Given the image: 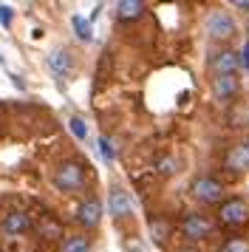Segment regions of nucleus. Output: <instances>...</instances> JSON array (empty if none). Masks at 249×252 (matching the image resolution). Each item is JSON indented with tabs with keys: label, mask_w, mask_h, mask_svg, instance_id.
<instances>
[{
	"label": "nucleus",
	"mask_w": 249,
	"mask_h": 252,
	"mask_svg": "<svg viewBox=\"0 0 249 252\" xmlns=\"http://www.w3.org/2000/svg\"><path fill=\"white\" fill-rule=\"evenodd\" d=\"M204 34L210 37V43H229L238 34V23L235 17L226 12V9H213V12L204 17Z\"/></svg>",
	"instance_id": "f257e3e1"
},
{
	"label": "nucleus",
	"mask_w": 249,
	"mask_h": 252,
	"mask_svg": "<svg viewBox=\"0 0 249 252\" xmlns=\"http://www.w3.org/2000/svg\"><path fill=\"white\" fill-rule=\"evenodd\" d=\"M51 184H54L60 193H77V190L85 187V167L79 161H62V164L54 167Z\"/></svg>",
	"instance_id": "f03ea898"
},
{
	"label": "nucleus",
	"mask_w": 249,
	"mask_h": 252,
	"mask_svg": "<svg viewBox=\"0 0 249 252\" xmlns=\"http://www.w3.org/2000/svg\"><path fill=\"white\" fill-rule=\"evenodd\" d=\"M207 65H210V74L213 77H238L241 68H244V63H241V51L235 48H215L210 60H207Z\"/></svg>",
	"instance_id": "7ed1b4c3"
},
{
	"label": "nucleus",
	"mask_w": 249,
	"mask_h": 252,
	"mask_svg": "<svg viewBox=\"0 0 249 252\" xmlns=\"http://www.w3.org/2000/svg\"><path fill=\"white\" fill-rule=\"evenodd\" d=\"M179 232L187 244L195 247L198 241L213 235V221H210V216H204V213H184V218H181V224H179Z\"/></svg>",
	"instance_id": "20e7f679"
},
{
	"label": "nucleus",
	"mask_w": 249,
	"mask_h": 252,
	"mask_svg": "<svg viewBox=\"0 0 249 252\" xmlns=\"http://www.w3.org/2000/svg\"><path fill=\"white\" fill-rule=\"evenodd\" d=\"M190 195L198 204H221L224 201V184L218 182L215 176H195L190 182Z\"/></svg>",
	"instance_id": "39448f33"
},
{
	"label": "nucleus",
	"mask_w": 249,
	"mask_h": 252,
	"mask_svg": "<svg viewBox=\"0 0 249 252\" xmlns=\"http://www.w3.org/2000/svg\"><path fill=\"white\" fill-rule=\"evenodd\" d=\"M218 221L226 227H244L249 221V201L244 198H226L218 204Z\"/></svg>",
	"instance_id": "423d86ee"
},
{
	"label": "nucleus",
	"mask_w": 249,
	"mask_h": 252,
	"mask_svg": "<svg viewBox=\"0 0 249 252\" xmlns=\"http://www.w3.org/2000/svg\"><path fill=\"white\" fill-rule=\"evenodd\" d=\"M108 213H111L116 221L133 216V198H130V193H127L124 187H119V184L108 190Z\"/></svg>",
	"instance_id": "0eeeda50"
},
{
	"label": "nucleus",
	"mask_w": 249,
	"mask_h": 252,
	"mask_svg": "<svg viewBox=\"0 0 249 252\" xmlns=\"http://www.w3.org/2000/svg\"><path fill=\"white\" fill-rule=\"evenodd\" d=\"M102 201L99 198H85L82 204L77 207V224H82L85 229H93V227H99V221H102Z\"/></svg>",
	"instance_id": "6e6552de"
},
{
	"label": "nucleus",
	"mask_w": 249,
	"mask_h": 252,
	"mask_svg": "<svg viewBox=\"0 0 249 252\" xmlns=\"http://www.w3.org/2000/svg\"><path fill=\"white\" fill-rule=\"evenodd\" d=\"M224 167L229 173H247L249 170V142H238L226 150Z\"/></svg>",
	"instance_id": "1a4fd4ad"
},
{
	"label": "nucleus",
	"mask_w": 249,
	"mask_h": 252,
	"mask_svg": "<svg viewBox=\"0 0 249 252\" xmlns=\"http://www.w3.org/2000/svg\"><path fill=\"white\" fill-rule=\"evenodd\" d=\"M48 68H51V74L54 77H60V80H65L68 74L74 71V57H71V51L68 48H54L51 54H48Z\"/></svg>",
	"instance_id": "9d476101"
},
{
	"label": "nucleus",
	"mask_w": 249,
	"mask_h": 252,
	"mask_svg": "<svg viewBox=\"0 0 249 252\" xmlns=\"http://www.w3.org/2000/svg\"><path fill=\"white\" fill-rule=\"evenodd\" d=\"M210 88H213L215 99L226 102V99L238 96V91H241V77H213L210 80Z\"/></svg>",
	"instance_id": "9b49d317"
},
{
	"label": "nucleus",
	"mask_w": 249,
	"mask_h": 252,
	"mask_svg": "<svg viewBox=\"0 0 249 252\" xmlns=\"http://www.w3.org/2000/svg\"><path fill=\"white\" fill-rule=\"evenodd\" d=\"M0 227H3L6 235H23V232L31 229V218H29V213H23V210H11V213L3 216V224Z\"/></svg>",
	"instance_id": "f8f14e48"
},
{
	"label": "nucleus",
	"mask_w": 249,
	"mask_h": 252,
	"mask_svg": "<svg viewBox=\"0 0 249 252\" xmlns=\"http://www.w3.org/2000/svg\"><path fill=\"white\" fill-rule=\"evenodd\" d=\"M145 14V3L142 0H119L116 3V20L122 23H133Z\"/></svg>",
	"instance_id": "ddd939ff"
},
{
	"label": "nucleus",
	"mask_w": 249,
	"mask_h": 252,
	"mask_svg": "<svg viewBox=\"0 0 249 252\" xmlns=\"http://www.w3.org/2000/svg\"><path fill=\"white\" fill-rule=\"evenodd\" d=\"M62 252H91V238L88 235H68L62 241Z\"/></svg>",
	"instance_id": "4468645a"
},
{
	"label": "nucleus",
	"mask_w": 249,
	"mask_h": 252,
	"mask_svg": "<svg viewBox=\"0 0 249 252\" xmlns=\"http://www.w3.org/2000/svg\"><path fill=\"white\" fill-rule=\"evenodd\" d=\"M218 252H249V238H244V235H229L218 247Z\"/></svg>",
	"instance_id": "2eb2a0df"
},
{
	"label": "nucleus",
	"mask_w": 249,
	"mask_h": 252,
	"mask_svg": "<svg viewBox=\"0 0 249 252\" xmlns=\"http://www.w3.org/2000/svg\"><path fill=\"white\" fill-rule=\"evenodd\" d=\"M71 26H74V32H77V37L82 40V43H91V40H93L91 23L85 20V17H79V14H74V17H71Z\"/></svg>",
	"instance_id": "dca6fc26"
},
{
	"label": "nucleus",
	"mask_w": 249,
	"mask_h": 252,
	"mask_svg": "<svg viewBox=\"0 0 249 252\" xmlns=\"http://www.w3.org/2000/svg\"><path fill=\"white\" fill-rule=\"evenodd\" d=\"M68 130H71L74 139H79V142H85V139H88V125H85V119H82V116H71V119H68Z\"/></svg>",
	"instance_id": "f3484780"
},
{
	"label": "nucleus",
	"mask_w": 249,
	"mask_h": 252,
	"mask_svg": "<svg viewBox=\"0 0 249 252\" xmlns=\"http://www.w3.org/2000/svg\"><path fill=\"white\" fill-rule=\"evenodd\" d=\"M96 145H99V156L105 161H108V164H113V159H116V150H113V142L108 136H99L96 139Z\"/></svg>",
	"instance_id": "a211bd4d"
},
{
	"label": "nucleus",
	"mask_w": 249,
	"mask_h": 252,
	"mask_svg": "<svg viewBox=\"0 0 249 252\" xmlns=\"http://www.w3.org/2000/svg\"><path fill=\"white\" fill-rule=\"evenodd\" d=\"M156 170H158V176H173V173L179 170V159H176V156H164V159L156 164Z\"/></svg>",
	"instance_id": "6ab92c4d"
},
{
	"label": "nucleus",
	"mask_w": 249,
	"mask_h": 252,
	"mask_svg": "<svg viewBox=\"0 0 249 252\" xmlns=\"http://www.w3.org/2000/svg\"><path fill=\"white\" fill-rule=\"evenodd\" d=\"M150 235H153L156 244H161V241L167 238V227H164L161 221H150Z\"/></svg>",
	"instance_id": "aec40b11"
},
{
	"label": "nucleus",
	"mask_w": 249,
	"mask_h": 252,
	"mask_svg": "<svg viewBox=\"0 0 249 252\" xmlns=\"http://www.w3.org/2000/svg\"><path fill=\"white\" fill-rule=\"evenodd\" d=\"M11 20H14V9L6 6V3H0V26H3V29H9Z\"/></svg>",
	"instance_id": "412c9836"
},
{
	"label": "nucleus",
	"mask_w": 249,
	"mask_h": 252,
	"mask_svg": "<svg viewBox=\"0 0 249 252\" xmlns=\"http://www.w3.org/2000/svg\"><path fill=\"white\" fill-rule=\"evenodd\" d=\"M241 63H244V71L249 74V40L244 43V48H241Z\"/></svg>",
	"instance_id": "4be33fe9"
},
{
	"label": "nucleus",
	"mask_w": 249,
	"mask_h": 252,
	"mask_svg": "<svg viewBox=\"0 0 249 252\" xmlns=\"http://www.w3.org/2000/svg\"><path fill=\"white\" fill-rule=\"evenodd\" d=\"M232 9H238V12L249 14V0H232Z\"/></svg>",
	"instance_id": "5701e85b"
},
{
	"label": "nucleus",
	"mask_w": 249,
	"mask_h": 252,
	"mask_svg": "<svg viewBox=\"0 0 249 252\" xmlns=\"http://www.w3.org/2000/svg\"><path fill=\"white\" fill-rule=\"evenodd\" d=\"M173 252H201V250L192 247V244H184V247H179V250H173Z\"/></svg>",
	"instance_id": "b1692460"
},
{
	"label": "nucleus",
	"mask_w": 249,
	"mask_h": 252,
	"mask_svg": "<svg viewBox=\"0 0 249 252\" xmlns=\"http://www.w3.org/2000/svg\"><path fill=\"white\" fill-rule=\"evenodd\" d=\"M0 63H3V54H0Z\"/></svg>",
	"instance_id": "393cba45"
}]
</instances>
